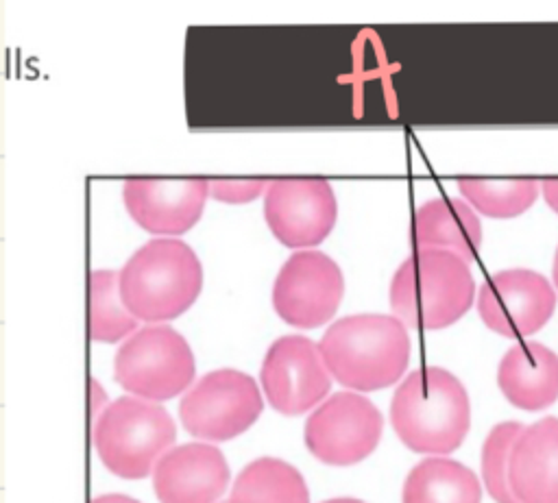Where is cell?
Masks as SVG:
<instances>
[{
    "instance_id": "cell-23",
    "label": "cell",
    "mask_w": 558,
    "mask_h": 503,
    "mask_svg": "<svg viewBox=\"0 0 558 503\" xmlns=\"http://www.w3.org/2000/svg\"><path fill=\"white\" fill-rule=\"evenodd\" d=\"M266 179H209V196L218 203L244 205L266 192Z\"/></svg>"
},
{
    "instance_id": "cell-18",
    "label": "cell",
    "mask_w": 558,
    "mask_h": 503,
    "mask_svg": "<svg viewBox=\"0 0 558 503\" xmlns=\"http://www.w3.org/2000/svg\"><path fill=\"white\" fill-rule=\"evenodd\" d=\"M475 473L447 457H427L405 477L401 503H480Z\"/></svg>"
},
{
    "instance_id": "cell-1",
    "label": "cell",
    "mask_w": 558,
    "mask_h": 503,
    "mask_svg": "<svg viewBox=\"0 0 558 503\" xmlns=\"http://www.w3.org/2000/svg\"><path fill=\"white\" fill-rule=\"evenodd\" d=\"M318 348L329 375L360 392L397 383L410 361L408 327L386 314H353L331 322Z\"/></svg>"
},
{
    "instance_id": "cell-21",
    "label": "cell",
    "mask_w": 558,
    "mask_h": 503,
    "mask_svg": "<svg viewBox=\"0 0 558 503\" xmlns=\"http://www.w3.org/2000/svg\"><path fill=\"white\" fill-rule=\"evenodd\" d=\"M462 198L488 218H514L538 198L534 179H458Z\"/></svg>"
},
{
    "instance_id": "cell-25",
    "label": "cell",
    "mask_w": 558,
    "mask_h": 503,
    "mask_svg": "<svg viewBox=\"0 0 558 503\" xmlns=\"http://www.w3.org/2000/svg\"><path fill=\"white\" fill-rule=\"evenodd\" d=\"M541 192H543L545 203L558 213V179H547V181H543Z\"/></svg>"
},
{
    "instance_id": "cell-8",
    "label": "cell",
    "mask_w": 558,
    "mask_h": 503,
    "mask_svg": "<svg viewBox=\"0 0 558 503\" xmlns=\"http://www.w3.org/2000/svg\"><path fill=\"white\" fill-rule=\"evenodd\" d=\"M384 429L379 409L362 394L336 392L305 422L307 451L329 466H351L366 459Z\"/></svg>"
},
{
    "instance_id": "cell-5",
    "label": "cell",
    "mask_w": 558,
    "mask_h": 503,
    "mask_svg": "<svg viewBox=\"0 0 558 503\" xmlns=\"http://www.w3.org/2000/svg\"><path fill=\"white\" fill-rule=\"evenodd\" d=\"M94 449L118 477L142 479L170 451L177 427L170 414L137 396H120L94 420Z\"/></svg>"
},
{
    "instance_id": "cell-19",
    "label": "cell",
    "mask_w": 558,
    "mask_h": 503,
    "mask_svg": "<svg viewBox=\"0 0 558 503\" xmlns=\"http://www.w3.org/2000/svg\"><path fill=\"white\" fill-rule=\"evenodd\" d=\"M227 503H310V494L294 466L277 457H259L240 470Z\"/></svg>"
},
{
    "instance_id": "cell-15",
    "label": "cell",
    "mask_w": 558,
    "mask_h": 503,
    "mask_svg": "<svg viewBox=\"0 0 558 503\" xmlns=\"http://www.w3.org/2000/svg\"><path fill=\"white\" fill-rule=\"evenodd\" d=\"M510 490L519 503H558V418L523 427L508 464Z\"/></svg>"
},
{
    "instance_id": "cell-10",
    "label": "cell",
    "mask_w": 558,
    "mask_h": 503,
    "mask_svg": "<svg viewBox=\"0 0 558 503\" xmlns=\"http://www.w3.org/2000/svg\"><path fill=\"white\" fill-rule=\"evenodd\" d=\"M338 216L329 181L318 176L275 179L264 192V218L288 248H312L333 229Z\"/></svg>"
},
{
    "instance_id": "cell-3",
    "label": "cell",
    "mask_w": 558,
    "mask_h": 503,
    "mask_svg": "<svg viewBox=\"0 0 558 503\" xmlns=\"http://www.w3.org/2000/svg\"><path fill=\"white\" fill-rule=\"evenodd\" d=\"M475 281L469 261L438 250L418 248L408 255L390 279V309L412 329H442L460 320L473 305Z\"/></svg>"
},
{
    "instance_id": "cell-17",
    "label": "cell",
    "mask_w": 558,
    "mask_h": 503,
    "mask_svg": "<svg viewBox=\"0 0 558 503\" xmlns=\"http://www.w3.org/2000/svg\"><path fill=\"white\" fill-rule=\"evenodd\" d=\"M412 237L421 248L449 250L464 261H473L482 246V224L466 200L432 198L416 209Z\"/></svg>"
},
{
    "instance_id": "cell-20",
    "label": "cell",
    "mask_w": 558,
    "mask_h": 503,
    "mask_svg": "<svg viewBox=\"0 0 558 503\" xmlns=\"http://www.w3.org/2000/svg\"><path fill=\"white\" fill-rule=\"evenodd\" d=\"M137 318L126 309L120 296L118 272L109 268L89 274V338L94 342L116 344L133 335Z\"/></svg>"
},
{
    "instance_id": "cell-22",
    "label": "cell",
    "mask_w": 558,
    "mask_h": 503,
    "mask_svg": "<svg viewBox=\"0 0 558 503\" xmlns=\"http://www.w3.org/2000/svg\"><path fill=\"white\" fill-rule=\"evenodd\" d=\"M523 425L517 420L499 422L495 425L482 446V479L488 490V494L495 499V503H519L517 496L510 490L508 481V464L510 453L521 435Z\"/></svg>"
},
{
    "instance_id": "cell-12",
    "label": "cell",
    "mask_w": 558,
    "mask_h": 503,
    "mask_svg": "<svg viewBox=\"0 0 558 503\" xmlns=\"http://www.w3.org/2000/svg\"><path fill=\"white\" fill-rule=\"evenodd\" d=\"M556 309L549 281L527 268H508L490 274L477 294L482 322L504 338H525L545 327Z\"/></svg>"
},
{
    "instance_id": "cell-11",
    "label": "cell",
    "mask_w": 558,
    "mask_h": 503,
    "mask_svg": "<svg viewBox=\"0 0 558 503\" xmlns=\"http://www.w3.org/2000/svg\"><path fill=\"white\" fill-rule=\"evenodd\" d=\"M259 377L268 403L286 416L310 412L331 388L318 344L303 335L277 338L266 351Z\"/></svg>"
},
{
    "instance_id": "cell-27",
    "label": "cell",
    "mask_w": 558,
    "mask_h": 503,
    "mask_svg": "<svg viewBox=\"0 0 558 503\" xmlns=\"http://www.w3.org/2000/svg\"><path fill=\"white\" fill-rule=\"evenodd\" d=\"M323 503H364V501L351 499V496H340V499H329V501H323Z\"/></svg>"
},
{
    "instance_id": "cell-28",
    "label": "cell",
    "mask_w": 558,
    "mask_h": 503,
    "mask_svg": "<svg viewBox=\"0 0 558 503\" xmlns=\"http://www.w3.org/2000/svg\"><path fill=\"white\" fill-rule=\"evenodd\" d=\"M551 277H554V285L558 290V248H556V255H554V266H551Z\"/></svg>"
},
{
    "instance_id": "cell-2",
    "label": "cell",
    "mask_w": 558,
    "mask_h": 503,
    "mask_svg": "<svg viewBox=\"0 0 558 503\" xmlns=\"http://www.w3.org/2000/svg\"><path fill=\"white\" fill-rule=\"evenodd\" d=\"M390 422L397 438L416 453L456 451L471 425V403L456 375L438 366L410 372L395 390Z\"/></svg>"
},
{
    "instance_id": "cell-7",
    "label": "cell",
    "mask_w": 558,
    "mask_h": 503,
    "mask_svg": "<svg viewBox=\"0 0 558 503\" xmlns=\"http://www.w3.org/2000/svg\"><path fill=\"white\" fill-rule=\"evenodd\" d=\"M262 394L257 383L233 368L207 372L179 405V416L187 433L222 442L244 433L262 414Z\"/></svg>"
},
{
    "instance_id": "cell-6",
    "label": "cell",
    "mask_w": 558,
    "mask_h": 503,
    "mask_svg": "<svg viewBox=\"0 0 558 503\" xmlns=\"http://www.w3.org/2000/svg\"><path fill=\"white\" fill-rule=\"evenodd\" d=\"M194 353L168 324H148L129 335L116 353L113 375L122 390L144 401H166L192 383Z\"/></svg>"
},
{
    "instance_id": "cell-13",
    "label": "cell",
    "mask_w": 558,
    "mask_h": 503,
    "mask_svg": "<svg viewBox=\"0 0 558 503\" xmlns=\"http://www.w3.org/2000/svg\"><path fill=\"white\" fill-rule=\"evenodd\" d=\"M209 196V179H126L124 207L135 224L155 235H181L192 229Z\"/></svg>"
},
{
    "instance_id": "cell-16",
    "label": "cell",
    "mask_w": 558,
    "mask_h": 503,
    "mask_svg": "<svg viewBox=\"0 0 558 503\" xmlns=\"http://www.w3.org/2000/svg\"><path fill=\"white\" fill-rule=\"evenodd\" d=\"M497 383L514 407L545 409L558 398V355L541 342H517L499 361Z\"/></svg>"
},
{
    "instance_id": "cell-26",
    "label": "cell",
    "mask_w": 558,
    "mask_h": 503,
    "mask_svg": "<svg viewBox=\"0 0 558 503\" xmlns=\"http://www.w3.org/2000/svg\"><path fill=\"white\" fill-rule=\"evenodd\" d=\"M92 503H140L126 494H102V496H96Z\"/></svg>"
},
{
    "instance_id": "cell-24",
    "label": "cell",
    "mask_w": 558,
    "mask_h": 503,
    "mask_svg": "<svg viewBox=\"0 0 558 503\" xmlns=\"http://www.w3.org/2000/svg\"><path fill=\"white\" fill-rule=\"evenodd\" d=\"M89 388H92V416H94V420L105 412V403H107V394H105V390L100 388V383L96 381V379H92L89 381Z\"/></svg>"
},
{
    "instance_id": "cell-14",
    "label": "cell",
    "mask_w": 558,
    "mask_h": 503,
    "mask_svg": "<svg viewBox=\"0 0 558 503\" xmlns=\"http://www.w3.org/2000/svg\"><path fill=\"white\" fill-rule=\"evenodd\" d=\"M227 481L225 455L203 442L170 449L153 470V490L161 503H216Z\"/></svg>"
},
{
    "instance_id": "cell-4",
    "label": "cell",
    "mask_w": 558,
    "mask_h": 503,
    "mask_svg": "<svg viewBox=\"0 0 558 503\" xmlns=\"http://www.w3.org/2000/svg\"><path fill=\"white\" fill-rule=\"evenodd\" d=\"M120 296L126 309L144 322L181 316L198 298L203 268L181 240L155 237L140 246L118 270Z\"/></svg>"
},
{
    "instance_id": "cell-9",
    "label": "cell",
    "mask_w": 558,
    "mask_h": 503,
    "mask_svg": "<svg viewBox=\"0 0 558 503\" xmlns=\"http://www.w3.org/2000/svg\"><path fill=\"white\" fill-rule=\"evenodd\" d=\"M342 294L344 277L329 255L296 250L275 277L272 307L286 324L314 329L333 318Z\"/></svg>"
}]
</instances>
